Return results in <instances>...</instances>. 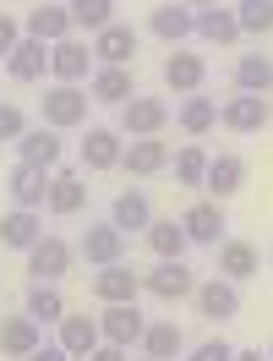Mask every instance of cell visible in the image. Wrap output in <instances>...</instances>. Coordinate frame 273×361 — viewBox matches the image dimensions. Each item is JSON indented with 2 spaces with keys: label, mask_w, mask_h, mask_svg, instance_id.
<instances>
[{
  "label": "cell",
  "mask_w": 273,
  "mask_h": 361,
  "mask_svg": "<svg viewBox=\"0 0 273 361\" xmlns=\"http://www.w3.org/2000/svg\"><path fill=\"white\" fill-rule=\"evenodd\" d=\"M88 99H93V93H82L77 82H55V88L44 93V126H49V132L82 126V121H88Z\"/></svg>",
  "instance_id": "cell-1"
},
{
  "label": "cell",
  "mask_w": 273,
  "mask_h": 361,
  "mask_svg": "<svg viewBox=\"0 0 273 361\" xmlns=\"http://www.w3.org/2000/svg\"><path fill=\"white\" fill-rule=\"evenodd\" d=\"M66 269H71V241L39 235V241L27 247V274H33V285H61Z\"/></svg>",
  "instance_id": "cell-2"
},
{
  "label": "cell",
  "mask_w": 273,
  "mask_h": 361,
  "mask_svg": "<svg viewBox=\"0 0 273 361\" xmlns=\"http://www.w3.org/2000/svg\"><path fill=\"white\" fill-rule=\"evenodd\" d=\"M224 203H213V197H203V203H191L181 214V230H186V241L191 247H219L224 241Z\"/></svg>",
  "instance_id": "cell-3"
},
{
  "label": "cell",
  "mask_w": 273,
  "mask_h": 361,
  "mask_svg": "<svg viewBox=\"0 0 273 361\" xmlns=\"http://www.w3.org/2000/svg\"><path fill=\"white\" fill-rule=\"evenodd\" d=\"M120 121H126L132 137H159L164 126H170V104H164L159 93H132V99L120 104Z\"/></svg>",
  "instance_id": "cell-4"
},
{
  "label": "cell",
  "mask_w": 273,
  "mask_h": 361,
  "mask_svg": "<svg viewBox=\"0 0 273 361\" xmlns=\"http://www.w3.org/2000/svg\"><path fill=\"white\" fill-rule=\"evenodd\" d=\"M88 71H93V44L88 39L66 33L61 44H49V77H55V82H82Z\"/></svg>",
  "instance_id": "cell-5"
},
{
  "label": "cell",
  "mask_w": 273,
  "mask_h": 361,
  "mask_svg": "<svg viewBox=\"0 0 273 361\" xmlns=\"http://www.w3.org/2000/svg\"><path fill=\"white\" fill-rule=\"evenodd\" d=\"M142 290H148V295H159V301H181V295L197 290V274L186 269L181 257H159V269H148V274H142Z\"/></svg>",
  "instance_id": "cell-6"
},
{
  "label": "cell",
  "mask_w": 273,
  "mask_h": 361,
  "mask_svg": "<svg viewBox=\"0 0 273 361\" xmlns=\"http://www.w3.org/2000/svg\"><path fill=\"white\" fill-rule=\"evenodd\" d=\"M142 329H148V317L136 312V301H126V307H104V312H99V334H104V345L132 350V345H142Z\"/></svg>",
  "instance_id": "cell-7"
},
{
  "label": "cell",
  "mask_w": 273,
  "mask_h": 361,
  "mask_svg": "<svg viewBox=\"0 0 273 361\" xmlns=\"http://www.w3.org/2000/svg\"><path fill=\"white\" fill-rule=\"evenodd\" d=\"M219 121L241 137L262 132V126H268V99H262V93H229L224 104H219Z\"/></svg>",
  "instance_id": "cell-8"
},
{
  "label": "cell",
  "mask_w": 273,
  "mask_h": 361,
  "mask_svg": "<svg viewBox=\"0 0 273 361\" xmlns=\"http://www.w3.org/2000/svg\"><path fill=\"white\" fill-rule=\"evenodd\" d=\"M136 290H142V274L126 269V257L93 274V295H99L104 307H126V301H136Z\"/></svg>",
  "instance_id": "cell-9"
},
{
  "label": "cell",
  "mask_w": 273,
  "mask_h": 361,
  "mask_svg": "<svg viewBox=\"0 0 273 361\" xmlns=\"http://www.w3.org/2000/svg\"><path fill=\"white\" fill-rule=\"evenodd\" d=\"M77 252L88 257L93 269H110V263H120V257H126V235H120V230L104 219V225H88V230H82Z\"/></svg>",
  "instance_id": "cell-10"
},
{
  "label": "cell",
  "mask_w": 273,
  "mask_h": 361,
  "mask_svg": "<svg viewBox=\"0 0 273 361\" xmlns=\"http://www.w3.org/2000/svg\"><path fill=\"white\" fill-rule=\"evenodd\" d=\"M55 345H61L71 361H77V356H93V350L104 345V334H99V317L66 312V317H61V334H55Z\"/></svg>",
  "instance_id": "cell-11"
},
{
  "label": "cell",
  "mask_w": 273,
  "mask_h": 361,
  "mask_svg": "<svg viewBox=\"0 0 273 361\" xmlns=\"http://www.w3.org/2000/svg\"><path fill=\"white\" fill-rule=\"evenodd\" d=\"M191 301H197V312H203L208 323H229V317H241V290H235L229 279H208V285H197Z\"/></svg>",
  "instance_id": "cell-12"
},
{
  "label": "cell",
  "mask_w": 273,
  "mask_h": 361,
  "mask_svg": "<svg viewBox=\"0 0 273 361\" xmlns=\"http://www.w3.org/2000/svg\"><path fill=\"white\" fill-rule=\"evenodd\" d=\"M197 39L203 44H241V23H235V6H197Z\"/></svg>",
  "instance_id": "cell-13"
},
{
  "label": "cell",
  "mask_w": 273,
  "mask_h": 361,
  "mask_svg": "<svg viewBox=\"0 0 273 361\" xmlns=\"http://www.w3.org/2000/svg\"><path fill=\"white\" fill-rule=\"evenodd\" d=\"M6 186H11V203L17 208H44L49 197V170H39V164H11V176H6Z\"/></svg>",
  "instance_id": "cell-14"
},
{
  "label": "cell",
  "mask_w": 273,
  "mask_h": 361,
  "mask_svg": "<svg viewBox=\"0 0 273 361\" xmlns=\"http://www.w3.org/2000/svg\"><path fill=\"white\" fill-rule=\"evenodd\" d=\"M148 27H153V39H164V44H181V39L197 33V11L181 6V0H170V6H153Z\"/></svg>",
  "instance_id": "cell-15"
},
{
  "label": "cell",
  "mask_w": 273,
  "mask_h": 361,
  "mask_svg": "<svg viewBox=\"0 0 273 361\" xmlns=\"http://www.w3.org/2000/svg\"><path fill=\"white\" fill-rule=\"evenodd\" d=\"M203 186L213 192V203L235 197V192L246 186V159H241V154H219V159H208V176H203Z\"/></svg>",
  "instance_id": "cell-16"
},
{
  "label": "cell",
  "mask_w": 273,
  "mask_h": 361,
  "mask_svg": "<svg viewBox=\"0 0 273 361\" xmlns=\"http://www.w3.org/2000/svg\"><path fill=\"white\" fill-rule=\"evenodd\" d=\"M203 77H208V66H203L197 49H170V55H164V82H170L175 93H197Z\"/></svg>",
  "instance_id": "cell-17"
},
{
  "label": "cell",
  "mask_w": 273,
  "mask_h": 361,
  "mask_svg": "<svg viewBox=\"0 0 273 361\" xmlns=\"http://www.w3.org/2000/svg\"><path fill=\"white\" fill-rule=\"evenodd\" d=\"M120 170H132V176H159V170H170L164 137H132V148L120 154Z\"/></svg>",
  "instance_id": "cell-18"
},
{
  "label": "cell",
  "mask_w": 273,
  "mask_h": 361,
  "mask_svg": "<svg viewBox=\"0 0 273 361\" xmlns=\"http://www.w3.org/2000/svg\"><path fill=\"white\" fill-rule=\"evenodd\" d=\"M93 55H99V66H126L136 55V33L126 23H110L93 33Z\"/></svg>",
  "instance_id": "cell-19"
},
{
  "label": "cell",
  "mask_w": 273,
  "mask_h": 361,
  "mask_svg": "<svg viewBox=\"0 0 273 361\" xmlns=\"http://www.w3.org/2000/svg\"><path fill=\"white\" fill-rule=\"evenodd\" d=\"M39 345H44V329H39L27 312H11L0 323V350H6V356H33Z\"/></svg>",
  "instance_id": "cell-20"
},
{
  "label": "cell",
  "mask_w": 273,
  "mask_h": 361,
  "mask_svg": "<svg viewBox=\"0 0 273 361\" xmlns=\"http://www.w3.org/2000/svg\"><path fill=\"white\" fill-rule=\"evenodd\" d=\"M39 235H44V225H39V208H11V214H0V247L27 252Z\"/></svg>",
  "instance_id": "cell-21"
},
{
  "label": "cell",
  "mask_w": 273,
  "mask_h": 361,
  "mask_svg": "<svg viewBox=\"0 0 273 361\" xmlns=\"http://www.w3.org/2000/svg\"><path fill=\"white\" fill-rule=\"evenodd\" d=\"M17 159H23V164H39V170H55V164H61V137L49 132V126H27V132L17 137Z\"/></svg>",
  "instance_id": "cell-22"
},
{
  "label": "cell",
  "mask_w": 273,
  "mask_h": 361,
  "mask_svg": "<svg viewBox=\"0 0 273 361\" xmlns=\"http://www.w3.org/2000/svg\"><path fill=\"white\" fill-rule=\"evenodd\" d=\"M6 71H11L17 82H39V77L49 71V44H39V39H27V33H23V44L6 55Z\"/></svg>",
  "instance_id": "cell-23"
},
{
  "label": "cell",
  "mask_w": 273,
  "mask_h": 361,
  "mask_svg": "<svg viewBox=\"0 0 273 361\" xmlns=\"http://www.w3.org/2000/svg\"><path fill=\"white\" fill-rule=\"evenodd\" d=\"M120 132H110V126H88V137H82V164L88 170H115L120 164Z\"/></svg>",
  "instance_id": "cell-24"
},
{
  "label": "cell",
  "mask_w": 273,
  "mask_h": 361,
  "mask_svg": "<svg viewBox=\"0 0 273 361\" xmlns=\"http://www.w3.org/2000/svg\"><path fill=\"white\" fill-rule=\"evenodd\" d=\"M110 225L120 230V235H136V230H148V225H153V208H148V197H142L136 186L115 197V208H110Z\"/></svg>",
  "instance_id": "cell-25"
},
{
  "label": "cell",
  "mask_w": 273,
  "mask_h": 361,
  "mask_svg": "<svg viewBox=\"0 0 273 361\" xmlns=\"http://www.w3.org/2000/svg\"><path fill=\"white\" fill-rule=\"evenodd\" d=\"M88 93L99 99V104H126V99L136 93V82H132V71H126V66H99L88 77Z\"/></svg>",
  "instance_id": "cell-26"
},
{
  "label": "cell",
  "mask_w": 273,
  "mask_h": 361,
  "mask_svg": "<svg viewBox=\"0 0 273 361\" xmlns=\"http://www.w3.org/2000/svg\"><path fill=\"white\" fill-rule=\"evenodd\" d=\"M175 121H181L186 137H208L213 126H219V104H213L208 93H186L181 110H175Z\"/></svg>",
  "instance_id": "cell-27"
},
{
  "label": "cell",
  "mask_w": 273,
  "mask_h": 361,
  "mask_svg": "<svg viewBox=\"0 0 273 361\" xmlns=\"http://www.w3.org/2000/svg\"><path fill=\"white\" fill-rule=\"evenodd\" d=\"M66 33H71V11H66V6H33V11H27V39L61 44Z\"/></svg>",
  "instance_id": "cell-28"
},
{
  "label": "cell",
  "mask_w": 273,
  "mask_h": 361,
  "mask_svg": "<svg viewBox=\"0 0 273 361\" xmlns=\"http://www.w3.org/2000/svg\"><path fill=\"white\" fill-rule=\"evenodd\" d=\"M49 214H77V208L88 203V186H82V176L77 170H55L49 176Z\"/></svg>",
  "instance_id": "cell-29"
},
{
  "label": "cell",
  "mask_w": 273,
  "mask_h": 361,
  "mask_svg": "<svg viewBox=\"0 0 273 361\" xmlns=\"http://www.w3.org/2000/svg\"><path fill=\"white\" fill-rule=\"evenodd\" d=\"M235 93H273V61L268 55L246 49V55L235 61Z\"/></svg>",
  "instance_id": "cell-30"
},
{
  "label": "cell",
  "mask_w": 273,
  "mask_h": 361,
  "mask_svg": "<svg viewBox=\"0 0 273 361\" xmlns=\"http://www.w3.org/2000/svg\"><path fill=\"white\" fill-rule=\"evenodd\" d=\"M219 274H224L229 285H241L257 274V247L251 241H219Z\"/></svg>",
  "instance_id": "cell-31"
},
{
  "label": "cell",
  "mask_w": 273,
  "mask_h": 361,
  "mask_svg": "<svg viewBox=\"0 0 273 361\" xmlns=\"http://www.w3.org/2000/svg\"><path fill=\"white\" fill-rule=\"evenodd\" d=\"M71 11V33H99L115 23V0H66Z\"/></svg>",
  "instance_id": "cell-32"
},
{
  "label": "cell",
  "mask_w": 273,
  "mask_h": 361,
  "mask_svg": "<svg viewBox=\"0 0 273 361\" xmlns=\"http://www.w3.org/2000/svg\"><path fill=\"white\" fill-rule=\"evenodd\" d=\"M148 235V247H153V257H186V230H181V219H153V225L142 230Z\"/></svg>",
  "instance_id": "cell-33"
},
{
  "label": "cell",
  "mask_w": 273,
  "mask_h": 361,
  "mask_svg": "<svg viewBox=\"0 0 273 361\" xmlns=\"http://www.w3.org/2000/svg\"><path fill=\"white\" fill-rule=\"evenodd\" d=\"M181 329H175V323H148V329H142V356H153V361H175L181 356Z\"/></svg>",
  "instance_id": "cell-34"
},
{
  "label": "cell",
  "mask_w": 273,
  "mask_h": 361,
  "mask_svg": "<svg viewBox=\"0 0 273 361\" xmlns=\"http://www.w3.org/2000/svg\"><path fill=\"white\" fill-rule=\"evenodd\" d=\"M23 312L33 317L39 329H44V323H61V317H66V301H61V285H33V290H27V307H23Z\"/></svg>",
  "instance_id": "cell-35"
},
{
  "label": "cell",
  "mask_w": 273,
  "mask_h": 361,
  "mask_svg": "<svg viewBox=\"0 0 273 361\" xmlns=\"http://www.w3.org/2000/svg\"><path fill=\"white\" fill-rule=\"evenodd\" d=\"M208 159H213V154H208L203 142H186L181 154L170 159V164H175V180H181V186H203V176H208Z\"/></svg>",
  "instance_id": "cell-36"
},
{
  "label": "cell",
  "mask_w": 273,
  "mask_h": 361,
  "mask_svg": "<svg viewBox=\"0 0 273 361\" xmlns=\"http://www.w3.org/2000/svg\"><path fill=\"white\" fill-rule=\"evenodd\" d=\"M235 23H241V33H273V0H241Z\"/></svg>",
  "instance_id": "cell-37"
},
{
  "label": "cell",
  "mask_w": 273,
  "mask_h": 361,
  "mask_svg": "<svg viewBox=\"0 0 273 361\" xmlns=\"http://www.w3.org/2000/svg\"><path fill=\"white\" fill-rule=\"evenodd\" d=\"M23 132H27V115L17 104H0V142H17Z\"/></svg>",
  "instance_id": "cell-38"
},
{
  "label": "cell",
  "mask_w": 273,
  "mask_h": 361,
  "mask_svg": "<svg viewBox=\"0 0 273 361\" xmlns=\"http://www.w3.org/2000/svg\"><path fill=\"white\" fill-rule=\"evenodd\" d=\"M191 361H235V345H229V339H203Z\"/></svg>",
  "instance_id": "cell-39"
},
{
  "label": "cell",
  "mask_w": 273,
  "mask_h": 361,
  "mask_svg": "<svg viewBox=\"0 0 273 361\" xmlns=\"http://www.w3.org/2000/svg\"><path fill=\"white\" fill-rule=\"evenodd\" d=\"M17 44H23V23L0 11V55H11V49H17Z\"/></svg>",
  "instance_id": "cell-40"
},
{
  "label": "cell",
  "mask_w": 273,
  "mask_h": 361,
  "mask_svg": "<svg viewBox=\"0 0 273 361\" xmlns=\"http://www.w3.org/2000/svg\"><path fill=\"white\" fill-rule=\"evenodd\" d=\"M23 361H71V356L61 350V345H39V350H33V356H23Z\"/></svg>",
  "instance_id": "cell-41"
},
{
  "label": "cell",
  "mask_w": 273,
  "mask_h": 361,
  "mask_svg": "<svg viewBox=\"0 0 273 361\" xmlns=\"http://www.w3.org/2000/svg\"><path fill=\"white\" fill-rule=\"evenodd\" d=\"M82 361H126V350H120V345H99V350L82 356Z\"/></svg>",
  "instance_id": "cell-42"
},
{
  "label": "cell",
  "mask_w": 273,
  "mask_h": 361,
  "mask_svg": "<svg viewBox=\"0 0 273 361\" xmlns=\"http://www.w3.org/2000/svg\"><path fill=\"white\" fill-rule=\"evenodd\" d=\"M235 361H268L262 350H235Z\"/></svg>",
  "instance_id": "cell-43"
},
{
  "label": "cell",
  "mask_w": 273,
  "mask_h": 361,
  "mask_svg": "<svg viewBox=\"0 0 273 361\" xmlns=\"http://www.w3.org/2000/svg\"><path fill=\"white\" fill-rule=\"evenodd\" d=\"M181 6H191V11H197V6H224V0H181Z\"/></svg>",
  "instance_id": "cell-44"
},
{
  "label": "cell",
  "mask_w": 273,
  "mask_h": 361,
  "mask_svg": "<svg viewBox=\"0 0 273 361\" xmlns=\"http://www.w3.org/2000/svg\"><path fill=\"white\" fill-rule=\"evenodd\" d=\"M136 361H153V356H136Z\"/></svg>",
  "instance_id": "cell-45"
},
{
  "label": "cell",
  "mask_w": 273,
  "mask_h": 361,
  "mask_svg": "<svg viewBox=\"0 0 273 361\" xmlns=\"http://www.w3.org/2000/svg\"><path fill=\"white\" fill-rule=\"evenodd\" d=\"M268 361H273V345H268Z\"/></svg>",
  "instance_id": "cell-46"
}]
</instances>
